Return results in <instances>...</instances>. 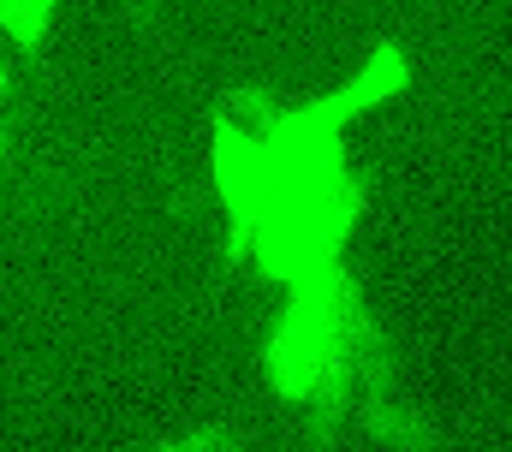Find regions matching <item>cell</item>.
<instances>
[{
    "label": "cell",
    "instance_id": "6da1fadb",
    "mask_svg": "<svg viewBox=\"0 0 512 452\" xmlns=\"http://www.w3.org/2000/svg\"><path fill=\"white\" fill-rule=\"evenodd\" d=\"M364 339H376L364 298L346 262H322L292 280V304L262 345V369L280 399L292 405H340L346 393H370L364 381Z\"/></svg>",
    "mask_w": 512,
    "mask_h": 452
},
{
    "label": "cell",
    "instance_id": "8992f818",
    "mask_svg": "<svg viewBox=\"0 0 512 452\" xmlns=\"http://www.w3.org/2000/svg\"><path fill=\"white\" fill-rule=\"evenodd\" d=\"M209 447H221V435H179V441H167L161 452H209Z\"/></svg>",
    "mask_w": 512,
    "mask_h": 452
},
{
    "label": "cell",
    "instance_id": "277c9868",
    "mask_svg": "<svg viewBox=\"0 0 512 452\" xmlns=\"http://www.w3.org/2000/svg\"><path fill=\"white\" fill-rule=\"evenodd\" d=\"M405 84H411V60H405L393 42H376V48L364 54V66H358V72H352V78H346V84H340L328 102H334V113L352 125L358 113H370V108H382V102H393Z\"/></svg>",
    "mask_w": 512,
    "mask_h": 452
},
{
    "label": "cell",
    "instance_id": "ba28073f",
    "mask_svg": "<svg viewBox=\"0 0 512 452\" xmlns=\"http://www.w3.org/2000/svg\"><path fill=\"white\" fill-rule=\"evenodd\" d=\"M0 155H6V131H0Z\"/></svg>",
    "mask_w": 512,
    "mask_h": 452
},
{
    "label": "cell",
    "instance_id": "7a4b0ae2",
    "mask_svg": "<svg viewBox=\"0 0 512 452\" xmlns=\"http://www.w3.org/2000/svg\"><path fill=\"white\" fill-rule=\"evenodd\" d=\"M364 215L358 179H268L262 209L233 226V250L268 280H298L322 262H340L352 226Z\"/></svg>",
    "mask_w": 512,
    "mask_h": 452
},
{
    "label": "cell",
    "instance_id": "52a82bcc",
    "mask_svg": "<svg viewBox=\"0 0 512 452\" xmlns=\"http://www.w3.org/2000/svg\"><path fill=\"white\" fill-rule=\"evenodd\" d=\"M6 72H12V66H6V54H0V90H6Z\"/></svg>",
    "mask_w": 512,
    "mask_h": 452
},
{
    "label": "cell",
    "instance_id": "3957f363",
    "mask_svg": "<svg viewBox=\"0 0 512 452\" xmlns=\"http://www.w3.org/2000/svg\"><path fill=\"white\" fill-rule=\"evenodd\" d=\"M209 173H215V191L227 203V221L245 226L262 209L268 167H262V143H256L245 125L221 119V113H215V131H209Z\"/></svg>",
    "mask_w": 512,
    "mask_h": 452
},
{
    "label": "cell",
    "instance_id": "5b68a950",
    "mask_svg": "<svg viewBox=\"0 0 512 452\" xmlns=\"http://www.w3.org/2000/svg\"><path fill=\"white\" fill-rule=\"evenodd\" d=\"M54 6H60V0H0V36L18 42V48L42 42L48 24H54Z\"/></svg>",
    "mask_w": 512,
    "mask_h": 452
}]
</instances>
